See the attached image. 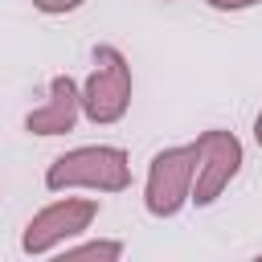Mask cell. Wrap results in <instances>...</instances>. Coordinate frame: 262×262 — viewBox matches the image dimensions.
Masks as SVG:
<instances>
[{
  "instance_id": "1",
  "label": "cell",
  "mask_w": 262,
  "mask_h": 262,
  "mask_svg": "<svg viewBox=\"0 0 262 262\" xmlns=\"http://www.w3.org/2000/svg\"><path fill=\"white\" fill-rule=\"evenodd\" d=\"M131 184V156L115 143H86L61 151L45 168V188L49 192H123Z\"/></svg>"
},
{
  "instance_id": "2",
  "label": "cell",
  "mask_w": 262,
  "mask_h": 262,
  "mask_svg": "<svg viewBox=\"0 0 262 262\" xmlns=\"http://www.w3.org/2000/svg\"><path fill=\"white\" fill-rule=\"evenodd\" d=\"M90 61L94 66L82 82V115L94 127H115L131 111V94H135L131 61L123 57L119 45H94Z\"/></svg>"
},
{
  "instance_id": "3",
  "label": "cell",
  "mask_w": 262,
  "mask_h": 262,
  "mask_svg": "<svg viewBox=\"0 0 262 262\" xmlns=\"http://www.w3.org/2000/svg\"><path fill=\"white\" fill-rule=\"evenodd\" d=\"M196 160H201L196 139L192 143H172V147L151 156L147 176H143V209L151 217H176L184 205H192Z\"/></svg>"
},
{
  "instance_id": "4",
  "label": "cell",
  "mask_w": 262,
  "mask_h": 262,
  "mask_svg": "<svg viewBox=\"0 0 262 262\" xmlns=\"http://www.w3.org/2000/svg\"><path fill=\"white\" fill-rule=\"evenodd\" d=\"M98 221V201L94 196H57L45 209H37L20 233V250L29 258L41 254H61L70 242H78L90 225Z\"/></svg>"
},
{
  "instance_id": "5",
  "label": "cell",
  "mask_w": 262,
  "mask_h": 262,
  "mask_svg": "<svg viewBox=\"0 0 262 262\" xmlns=\"http://www.w3.org/2000/svg\"><path fill=\"white\" fill-rule=\"evenodd\" d=\"M196 147H201V160H196V180H192V205L196 209H209L242 172L246 164V147L233 131L225 127H209L196 135Z\"/></svg>"
},
{
  "instance_id": "6",
  "label": "cell",
  "mask_w": 262,
  "mask_h": 262,
  "mask_svg": "<svg viewBox=\"0 0 262 262\" xmlns=\"http://www.w3.org/2000/svg\"><path fill=\"white\" fill-rule=\"evenodd\" d=\"M78 119H86V115H82V86H78L70 74H53L45 102L25 115V131L53 139V135H70V131L78 127Z\"/></svg>"
},
{
  "instance_id": "7",
  "label": "cell",
  "mask_w": 262,
  "mask_h": 262,
  "mask_svg": "<svg viewBox=\"0 0 262 262\" xmlns=\"http://www.w3.org/2000/svg\"><path fill=\"white\" fill-rule=\"evenodd\" d=\"M127 254V246L119 237H90V242H70L61 250V258L70 262H82V258H98V262H119Z\"/></svg>"
},
{
  "instance_id": "8",
  "label": "cell",
  "mask_w": 262,
  "mask_h": 262,
  "mask_svg": "<svg viewBox=\"0 0 262 262\" xmlns=\"http://www.w3.org/2000/svg\"><path fill=\"white\" fill-rule=\"evenodd\" d=\"M86 0H33V8L37 12H45V16H66V12H78Z\"/></svg>"
},
{
  "instance_id": "9",
  "label": "cell",
  "mask_w": 262,
  "mask_h": 262,
  "mask_svg": "<svg viewBox=\"0 0 262 262\" xmlns=\"http://www.w3.org/2000/svg\"><path fill=\"white\" fill-rule=\"evenodd\" d=\"M213 12H242V8H254V4H262V0H205Z\"/></svg>"
},
{
  "instance_id": "10",
  "label": "cell",
  "mask_w": 262,
  "mask_h": 262,
  "mask_svg": "<svg viewBox=\"0 0 262 262\" xmlns=\"http://www.w3.org/2000/svg\"><path fill=\"white\" fill-rule=\"evenodd\" d=\"M254 143L262 147V111H258V119H254Z\"/></svg>"
},
{
  "instance_id": "11",
  "label": "cell",
  "mask_w": 262,
  "mask_h": 262,
  "mask_svg": "<svg viewBox=\"0 0 262 262\" xmlns=\"http://www.w3.org/2000/svg\"><path fill=\"white\" fill-rule=\"evenodd\" d=\"M160 4H172V0H160Z\"/></svg>"
},
{
  "instance_id": "12",
  "label": "cell",
  "mask_w": 262,
  "mask_h": 262,
  "mask_svg": "<svg viewBox=\"0 0 262 262\" xmlns=\"http://www.w3.org/2000/svg\"><path fill=\"white\" fill-rule=\"evenodd\" d=\"M258 262H262V254H258Z\"/></svg>"
}]
</instances>
